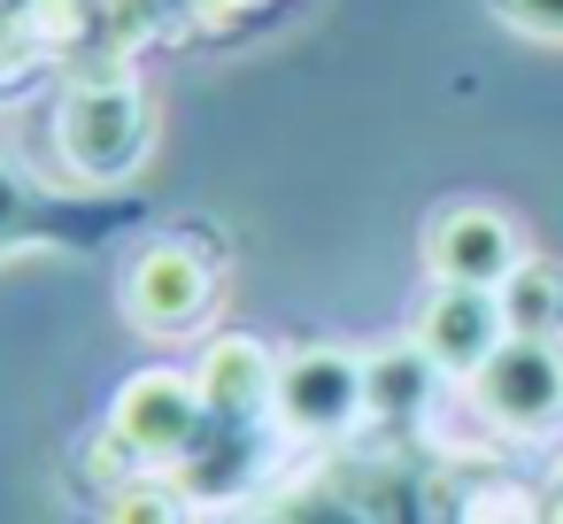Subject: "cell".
Masks as SVG:
<instances>
[{"instance_id":"4","label":"cell","mask_w":563,"mask_h":524,"mask_svg":"<svg viewBox=\"0 0 563 524\" xmlns=\"http://www.w3.org/2000/svg\"><path fill=\"white\" fill-rule=\"evenodd\" d=\"M424 263H432V278H440V286L501 293V286H509V270L525 263V247H517V224H509L501 209H486V201H455V209H440V216H432Z\"/></svg>"},{"instance_id":"7","label":"cell","mask_w":563,"mask_h":524,"mask_svg":"<svg viewBox=\"0 0 563 524\" xmlns=\"http://www.w3.org/2000/svg\"><path fill=\"white\" fill-rule=\"evenodd\" d=\"M371 409V370L340 347H301L278 363V416L294 432H347Z\"/></svg>"},{"instance_id":"9","label":"cell","mask_w":563,"mask_h":524,"mask_svg":"<svg viewBox=\"0 0 563 524\" xmlns=\"http://www.w3.org/2000/svg\"><path fill=\"white\" fill-rule=\"evenodd\" d=\"M501 316L509 339H555L563 332V270L555 263H517L501 286Z\"/></svg>"},{"instance_id":"11","label":"cell","mask_w":563,"mask_h":524,"mask_svg":"<svg viewBox=\"0 0 563 524\" xmlns=\"http://www.w3.org/2000/svg\"><path fill=\"white\" fill-rule=\"evenodd\" d=\"M501 24L532 32V40H563V0H494Z\"/></svg>"},{"instance_id":"8","label":"cell","mask_w":563,"mask_h":524,"mask_svg":"<svg viewBox=\"0 0 563 524\" xmlns=\"http://www.w3.org/2000/svg\"><path fill=\"white\" fill-rule=\"evenodd\" d=\"M278 363L286 355H271L255 332H224V339H209V355H201V401H209V416H224V424H255V416H271L278 409Z\"/></svg>"},{"instance_id":"12","label":"cell","mask_w":563,"mask_h":524,"mask_svg":"<svg viewBox=\"0 0 563 524\" xmlns=\"http://www.w3.org/2000/svg\"><path fill=\"white\" fill-rule=\"evenodd\" d=\"M247 9H263V0H209V16H247Z\"/></svg>"},{"instance_id":"3","label":"cell","mask_w":563,"mask_h":524,"mask_svg":"<svg viewBox=\"0 0 563 524\" xmlns=\"http://www.w3.org/2000/svg\"><path fill=\"white\" fill-rule=\"evenodd\" d=\"M209 424V401H201V378L194 370H140L117 386V409H109V432L140 455V462H178L194 455Z\"/></svg>"},{"instance_id":"6","label":"cell","mask_w":563,"mask_h":524,"mask_svg":"<svg viewBox=\"0 0 563 524\" xmlns=\"http://www.w3.org/2000/svg\"><path fill=\"white\" fill-rule=\"evenodd\" d=\"M509 339V316H501V293H478V286H432V301L417 309V355L432 370H455V378H478Z\"/></svg>"},{"instance_id":"1","label":"cell","mask_w":563,"mask_h":524,"mask_svg":"<svg viewBox=\"0 0 563 524\" xmlns=\"http://www.w3.org/2000/svg\"><path fill=\"white\" fill-rule=\"evenodd\" d=\"M147 132H155L147 93L132 78H117V70L109 78H78L63 93V109H55V147H63L70 178H86V186L132 178L147 163Z\"/></svg>"},{"instance_id":"10","label":"cell","mask_w":563,"mask_h":524,"mask_svg":"<svg viewBox=\"0 0 563 524\" xmlns=\"http://www.w3.org/2000/svg\"><path fill=\"white\" fill-rule=\"evenodd\" d=\"M101 524H194V501L163 478H132L101 501Z\"/></svg>"},{"instance_id":"2","label":"cell","mask_w":563,"mask_h":524,"mask_svg":"<svg viewBox=\"0 0 563 524\" xmlns=\"http://www.w3.org/2000/svg\"><path fill=\"white\" fill-rule=\"evenodd\" d=\"M217 301V263L194 247V239H155L140 247V263L124 270V316L155 339H178L209 316Z\"/></svg>"},{"instance_id":"5","label":"cell","mask_w":563,"mask_h":524,"mask_svg":"<svg viewBox=\"0 0 563 524\" xmlns=\"http://www.w3.org/2000/svg\"><path fill=\"white\" fill-rule=\"evenodd\" d=\"M471 393L501 432H548L563 416V355H555V339H501V355L471 378Z\"/></svg>"}]
</instances>
